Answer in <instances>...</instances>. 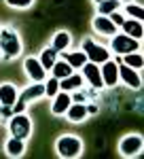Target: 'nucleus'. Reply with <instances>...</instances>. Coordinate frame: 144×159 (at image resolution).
<instances>
[{"label":"nucleus","mask_w":144,"mask_h":159,"mask_svg":"<svg viewBox=\"0 0 144 159\" xmlns=\"http://www.w3.org/2000/svg\"><path fill=\"white\" fill-rule=\"evenodd\" d=\"M55 151H57V155L64 157V159H76V157H81V153H83V142H81L79 136L64 134V136L57 138Z\"/></svg>","instance_id":"1"},{"label":"nucleus","mask_w":144,"mask_h":159,"mask_svg":"<svg viewBox=\"0 0 144 159\" xmlns=\"http://www.w3.org/2000/svg\"><path fill=\"white\" fill-rule=\"evenodd\" d=\"M0 51L4 53L7 60L17 57L21 53V40H19L15 30H2L0 28Z\"/></svg>","instance_id":"2"},{"label":"nucleus","mask_w":144,"mask_h":159,"mask_svg":"<svg viewBox=\"0 0 144 159\" xmlns=\"http://www.w3.org/2000/svg\"><path fill=\"white\" fill-rule=\"evenodd\" d=\"M9 132H11L13 138H19V140L30 138V134H32V121H30V117L24 115V112L13 115L11 119H9Z\"/></svg>","instance_id":"3"},{"label":"nucleus","mask_w":144,"mask_h":159,"mask_svg":"<svg viewBox=\"0 0 144 159\" xmlns=\"http://www.w3.org/2000/svg\"><path fill=\"white\" fill-rule=\"evenodd\" d=\"M110 49L115 51L117 55H125V53L140 51L142 49V43L132 38V36H127V34H115L112 36V43H110Z\"/></svg>","instance_id":"4"},{"label":"nucleus","mask_w":144,"mask_h":159,"mask_svg":"<svg viewBox=\"0 0 144 159\" xmlns=\"http://www.w3.org/2000/svg\"><path fill=\"white\" fill-rule=\"evenodd\" d=\"M142 147H144V140L142 136L138 134H129V136H123L119 142V153L123 157H138L142 153Z\"/></svg>","instance_id":"5"},{"label":"nucleus","mask_w":144,"mask_h":159,"mask_svg":"<svg viewBox=\"0 0 144 159\" xmlns=\"http://www.w3.org/2000/svg\"><path fill=\"white\" fill-rule=\"evenodd\" d=\"M83 51H85V55H87V61H93V64H97V66L104 64L106 60H110V51H108L106 47L93 43V40H85Z\"/></svg>","instance_id":"6"},{"label":"nucleus","mask_w":144,"mask_h":159,"mask_svg":"<svg viewBox=\"0 0 144 159\" xmlns=\"http://www.w3.org/2000/svg\"><path fill=\"white\" fill-rule=\"evenodd\" d=\"M100 72H102L104 87H115L119 83V64L117 61L106 60L104 64H100Z\"/></svg>","instance_id":"7"},{"label":"nucleus","mask_w":144,"mask_h":159,"mask_svg":"<svg viewBox=\"0 0 144 159\" xmlns=\"http://www.w3.org/2000/svg\"><path fill=\"white\" fill-rule=\"evenodd\" d=\"M24 68H25V74L34 81V83H43L45 76H47V70L43 68V64L38 61V57H28L24 61Z\"/></svg>","instance_id":"8"},{"label":"nucleus","mask_w":144,"mask_h":159,"mask_svg":"<svg viewBox=\"0 0 144 159\" xmlns=\"http://www.w3.org/2000/svg\"><path fill=\"white\" fill-rule=\"evenodd\" d=\"M81 70H83V79H87L91 87H96V89H102V87H104L102 72H100V66H97V64H93V61H85V66L81 68Z\"/></svg>","instance_id":"9"},{"label":"nucleus","mask_w":144,"mask_h":159,"mask_svg":"<svg viewBox=\"0 0 144 159\" xmlns=\"http://www.w3.org/2000/svg\"><path fill=\"white\" fill-rule=\"evenodd\" d=\"M119 79L127 87H132V89H140L142 87V79H140L138 70H133V68L125 66V64H119Z\"/></svg>","instance_id":"10"},{"label":"nucleus","mask_w":144,"mask_h":159,"mask_svg":"<svg viewBox=\"0 0 144 159\" xmlns=\"http://www.w3.org/2000/svg\"><path fill=\"white\" fill-rule=\"evenodd\" d=\"M91 25H93V30H96L97 34H102V36H115L117 34V25L110 21L108 15H97V17H93Z\"/></svg>","instance_id":"11"},{"label":"nucleus","mask_w":144,"mask_h":159,"mask_svg":"<svg viewBox=\"0 0 144 159\" xmlns=\"http://www.w3.org/2000/svg\"><path fill=\"white\" fill-rule=\"evenodd\" d=\"M17 87L11 85V83H2L0 85V104L4 106V108H11L13 104L17 102Z\"/></svg>","instance_id":"12"},{"label":"nucleus","mask_w":144,"mask_h":159,"mask_svg":"<svg viewBox=\"0 0 144 159\" xmlns=\"http://www.w3.org/2000/svg\"><path fill=\"white\" fill-rule=\"evenodd\" d=\"M72 104V96L68 93V91H57V96L53 98V104H51V112L53 115H64L66 110H68V106Z\"/></svg>","instance_id":"13"},{"label":"nucleus","mask_w":144,"mask_h":159,"mask_svg":"<svg viewBox=\"0 0 144 159\" xmlns=\"http://www.w3.org/2000/svg\"><path fill=\"white\" fill-rule=\"evenodd\" d=\"M121 28H123V34L136 38V40H142L144 28H142V21H140V19H125V21L121 24Z\"/></svg>","instance_id":"14"},{"label":"nucleus","mask_w":144,"mask_h":159,"mask_svg":"<svg viewBox=\"0 0 144 159\" xmlns=\"http://www.w3.org/2000/svg\"><path fill=\"white\" fill-rule=\"evenodd\" d=\"M45 96V83H34V85H30V87H25L24 91L17 96V100L19 102H30V100H36V98H43Z\"/></svg>","instance_id":"15"},{"label":"nucleus","mask_w":144,"mask_h":159,"mask_svg":"<svg viewBox=\"0 0 144 159\" xmlns=\"http://www.w3.org/2000/svg\"><path fill=\"white\" fill-rule=\"evenodd\" d=\"M83 85V76L81 74H68V76H64L60 79V89L61 91H76V89H81Z\"/></svg>","instance_id":"16"},{"label":"nucleus","mask_w":144,"mask_h":159,"mask_svg":"<svg viewBox=\"0 0 144 159\" xmlns=\"http://www.w3.org/2000/svg\"><path fill=\"white\" fill-rule=\"evenodd\" d=\"M66 115H68V119L72 123H79L87 117V106L81 104V102H72L70 106H68V110H66Z\"/></svg>","instance_id":"17"},{"label":"nucleus","mask_w":144,"mask_h":159,"mask_svg":"<svg viewBox=\"0 0 144 159\" xmlns=\"http://www.w3.org/2000/svg\"><path fill=\"white\" fill-rule=\"evenodd\" d=\"M25 153V144H24V140H19V138H9L7 140V155L9 157H21Z\"/></svg>","instance_id":"18"},{"label":"nucleus","mask_w":144,"mask_h":159,"mask_svg":"<svg viewBox=\"0 0 144 159\" xmlns=\"http://www.w3.org/2000/svg\"><path fill=\"white\" fill-rule=\"evenodd\" d=\"M70 43H72L70 34L61 30V32H57V34L53 36V45H51V47H53V49L57 51V53H64V51H66L68 47H70Z\"/></svg>","instance_id":"19"},{"label":"nucleus","mask_w":144,"mask_h":159,"mask_svg":"<svg viewBox=\"0 0 144 159\" xmlns=\"http://www.w3.org/2000/svg\"><path fill=\"white\" fill-rule=\"evenodd\" d=\"M64 60L72 66V70H76V68H83L85 66L87 55H85V51H72V53H64Z\"/></svg>","instance_id":"20"},{"label":"nucleus","mask_w":144,"mask_h":159,"mask_svg":"<svg viewBox=\"0 0 144 159\" xmlns=\"http://www.w3.org/2000/svg\"><path fill=\"white\" fill-rule=\"evenodd\" d=\"M51 72H53V76H55V79H64V76L72 74L74 70H72V66L66 60H55L53 68H51Z\"/></svg>","instance_id":"21"},{"label":"nucleus","mask_w":144,"mask_h":159,"mask_svg":"<svg viewBox=\"0 0 144 159\" xmlns=\"http://www.w3.org/2000/svg\"><path fill=\"white\" fill-rule=\"evenodd\" d=\"M55 60H57V51L53 49V47L45 49L43 53H40V57H38V61L43 64V68H45V70H51V68H53V64H55Z\"/></svg>","instance_id":"22"},{"label":"nucleus","mask_w":144,"mask_h":159,"mask_svg":"<svg viewBox=\"0 0 144 159\" xmlns=\"http://www.w3.org/2000/svg\"><path fill=\"white\" fill-rule=\"evenodd\" d=\"M123 64H125V66H129V68H133V70H140V68H142V64H144L142 53H140V51L125 53V55H123Z\"/></svg>","instance_id":"23"},{"label":"nucleus","mask_w":144,"mask_h":159,"mask_svg":"<svg viewBox=\"0 0 144 159\" xmlns=\"http://www.w3.org/2000/svg\"><path fill=\"white\" fill-rule=\"evenodd\" d=\"M121 2L119 0H102V2H97V13L100 15H110V13L119 11Z\"/></svg>","instance_id":"24"},{"label":"nucleus","mask_w":144,"mask_h":159,"mask_svg":"<svg viewBox=\"0 0 144 159\" xmlns=\"http://www.w3.org/2000/svg\"><path fill=\"white\" fill-rule=\"evenodd\" d=\"M125 15H127L129 19H140V21H142L144 19V9L140 7V4L129 2V4H125Z\"/></svg>","instance_id":"25"},{"label":"nucleus","mask_w":144,"mask_h":159,"mask_svg":"<svg viewBox=\"0 0 144 159\" xmlns=\"http://www.w3.org/2000/svg\"><path fill=\"white\" fill-rule=\"evenodd\" d=\"M57 91H60V79H55V76L47 79V83H45V93H47L49 98H55Z\"/></svg>","instance_id":"26"},{"label":"nucleus","mask_w":144,"mask_h":159,"mask_svg":"<svg viewBox=\"0 0 144 159\" xmlns=\"http://www.w3.org/2000/svg\"><path fill=\"white\" fill-rule=\"evenodd\" d=\"M32 2L34 0H7V4L13 9H28V7H32Z\"/></svg>","instance_id":"27"},{"label":"nucleus","mask_w":144,"mask_h":159,"mask_svg":"<svg viewBox=\"0 0 144 159\" xmlns=\"http://www.w3.org/2000/svg\"><path fill=\"white\" fill-rule=\"evenodd\" d=\"M108 17H110V21H112V24L117 25V28H121V24H123V21H125V17H123V15H121L119 11L110 13V15H108Z\"/></svg>","instance_id":"28"},{"label":"nucleus","mask_w":144,"mask_h":159,"mask_svg":"<svg viewBox=\"0 0 144 159\" xmlns=\"http://www.w3.org/2000/svg\"><path fill=\"white\" fill-rule=\"evenodd\" d=\"M72 102H81V104H85V96L83 93H76V96L72 98Z\"/></svg>","instance_id":"29"},{"label":"nucleus","mask_w":144,"mask_h":159,"mask_svg":"<svg viewBox=\"0 0 144 159\" xmlns=\"http://www.w3.org/2000/svg\"><path fill=\"white\" fill-rule=\"evenodd\" d=\"M87 112H97V106H93V104H91V106H87Z\"/></svg>","instance_id":"30"},{"label":"nucleus","mask_w":144,"mask_h":159,"mask_svg":"<svg viewBox=\"0 0 144 159\" xmlns=\"http://www.w3.org/2000/svg\"><path fill=\"white\" fill-rule=\"evenodd\" d=\"M121 4H129V2H133V0H119Z\"/></svg>","instance_id":"31"},{"label":"nucleus","mask_w":144,"mask_h":159,"mask_svg":"<svg viewBox=\"0 0 144 159\" xmlns=\"http://www.w3.org/2000/svg\"><path fill=\"white\" fill-rule=\"evenodd\" d=\"M96 2H102V0H96Z\"/></svg>","instance_id":"32"},{"label":"nucleus","mask_w":144,"mask_h":159,"mask_svg":"<svg viewBox=\"0 0 144 159\" xmlns=\"http://www.w3.org/2000/svg\"><path fill=\"white\" fill-rule=\"evenodd\" d=\"M0 110H2V104H0Z\"/></svg>","instance_id":"33"}]
</instances>
